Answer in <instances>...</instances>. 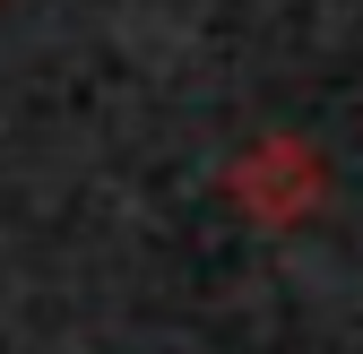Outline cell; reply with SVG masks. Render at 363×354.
<instances>
[{
	"instance_id": "obj_1",
	"label": "cell",
	"mask_w": 363,
	"mask_h": 354,
	"mask_svg": "<svg viewBox=\"0 0 363 354\" xmlns=\"http://www.w3.org/2000/svg\"><path fill=\"white\" fill-rule=\"evenodd\" d=\"M329 190L320 156H311L303 139H259L242 164H234V199L259 216V225H294V216H311Z\"/></svg>"
}]
</instances>
